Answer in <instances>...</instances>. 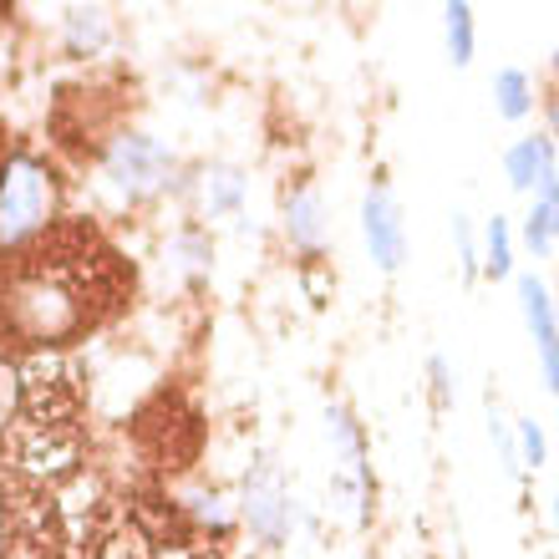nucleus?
Instances as JSON below:
<instances>
[{"instance_id": "nucleus-11", "label": "nucleus", "mask_w": 559, "mask_h": 559, "mask_svg": "<svg viewBox=\"0 0 559 559\" xmlns=\"http://www.w3.org/2000/svg\"><path fill=\"white\" fill-rule=\"evenodd\" d=\"M519 239H524V250H530L534 260L559 254V183H549L545 193H534L530 199V214H524Z\"/></svg>"}, {"instance_id": "nucleus-16", "label": "nucleus", "mask_w": 559, "mask_h": 559, "mask_svg": "<svg viewBox=\"0 0 559 559\" xmlns=\"http://www.w3.org/2000/svg\"><path fill=\"white\" fill-rule=\"evenodd\" d=\"M204 530H214V534H229L235 530V519H239V509L229 499H224L219 488H189V503H183Z\"/></svg>"}, {"instance_id": "nucleus-5", "label": "nucleus", "mask_w": 559, "mask_h": 559, "mask_svg": "<svg viewBox=\"0 0 559 559\" xmlns=\"http://www.w3.org/2000/svg\"><path fill=\"white\" fill-rule=\"evenodd\" d=\"M239 519H245V530L260 539L265 549H280L290 545L295 534V493L285 484V468H280L270 453H260L245 473V484H239Z\"/></svg>"}, {"instance_id": "nucleus-6", "label": "nucleus", "mask_w": 559, "mask_h": 559, "mask_svg": "<svg viewBox=\"0 0 559 559\" xmlns=\"http://www.w3.org/2000/svg\"><path fill=\"white\" fill-rule=\"evenodd\" d=\"M361 239H367L371 265L382 275H397L407 265V219H402L392 183H382V178H371L361 193Z\"/></svg>"}, {"instance_id": "nucleus-24", "label": "nucleus", "mask_w": 559, "mask_h": 559, "mask_svg": "<svg viewBox=\"0 0 559 559\" xmlns=\"http://www.w3.org/2000/svg\"><path fill=\"white\" fill-rule=\"evenodd\" d=\"M549 72H555V92H559V46H555V57H549Z\"/></svg>"}, {"instance_id": "nucleus-17", "label": "nucleus", "mask_w": 559, "mask_h": 559, "mask_svg": "<svg viewBox=\"0 0 559 559\" xmlns=\"http://www.w3.org/2000/svg\"><path fill=\"white\" fill-rule=\"evenodd\" d=\"M484 413H488V438H493V448H499V463L509 478H524V468H519V442H514V423L503 417L499 397H488L484 402Z\"/></svg>"}, {"instance_id": "nucleus-25", "label": "nucleus", "mask_w": 559, "mask_h": 559, "mask_svg": "<svg viewBox=\"0 0 559 559\" xmlns=\"http://www.w3.org/2000/svg\"><path fill=\"white\" fill-rule=\"evenodd\" d=\"M549 300H555V321H559V290H549Z\"/></svg>"}, {"instance_id": "nucleus-12", "label": "nucleus", "mask_w": 559, "mask_h": 559, "mask_svg": "<svg viewBox=\"0 0 559 559\" xmlns=\"http://www.w3.org/2000/svg\"><path fill=\"white\" fill-rule=\"evenodd\" d=\"M493 107L503 122H530L539 107V82L524 67H499L493 72Z\"/></svg>"}, {"instance_id": "nucleus-3", "label": "nucleus", "mask_w": 559, "mask_h": 559, "mask_svg": "<svg viewBox=\"0 0 559 559\" xmlns=\"http://www.w3.org/2000/svg\"><path fill=\"white\" fill-rule=\"evenodd\" d=\"M325 438H331V499L352 524H367L371 514V463H367V432L352 417V407L331 402L325 407Z\"/></svg>"}, {"instance_id": "nucleus-7", "label": "nucleus", "mask_w": 559, "mask_h": 559, "mask_svg": "<svg viewBox=\"0 0 559 559\" xmlns=\"http://www.w3.org/2000/svg\"><path fill=\"white\" fill-rule=\"evenodd\" d=\"M514 295H519L524 331H530V341H534L539 377H545L549 397H559V321H555V300H549L545 275H534V270H514Z\"/></svg>"}, {"instance_id": "nucleus-2", "label": "nucleus", "mask_w": 559, "mask_h": 559, "mask_svg": "<svg viewBox=\"0 0 559 559\" xmlns=\"http://www.w3.org/2000/svg\"><path fill=\"white\" fill-rule=\"evenodd\" d=\"M5 321H11L15 336L36 341H67L82 331V300L76 290H67L61 280H46V275H31V280H15L11 290H5Z\"/></svg>"}, {"instance_id": "nucleus-1", "label": "nucleus", "mask_w": 559, "mask_h": 559, "mask_svg": "<svg viewBox=\"0 0 559 559\" xmlns=\"http://www.w3.org/2000/svg\"><path fill=\"white\" fill-rule=\"evenodd\" d=\"M61 209V183L51 174V163L15 153L0 168V250H21L36 235L51 229Z\"/></svg>"}, {"instance_id": "nucleus-21", "label": "nucleus", "mask_w": 559, "mask_h": 559, "mask_svg": "<svg viewBox=\"0 0 559 559\" xmlns=\"http://www.w3.org/2000/svg\"><path fill=\"white\" fill-rule=\"evenodd\" d=\"M427 377H432V402H438V413L453 402V367H448V356H427Z\"/></svg>"}, {"instance_id": "nucleus-23", "label": "nucleus", "mask_w": 559, "mask_h": 559, "mask_svg": "<svg viewBox=\"0 0 559 559\" xmlns=\"http://www.w3.org/2000/svg\"><path fill=\"white\" fill-rule=\"evenodd\" d=\"M549 524H555V539H559V488H555V499H549Z\"/></svg>"}, {"instance_id": "nucleus-10", "label": "nucleus", "mask_w": 559, "mask_h": 559, "mask_svg": "<svg viewBox=\"0 0 559 559\" xmlns=\"http://www.w3.org/2000/svg\"><path fill=\"white\" fill-rule=\"evenodd\" d=\"M245 199H250V178L235 163H209L199 174V209H204V219H235L245 209Z\"/></svg>"}, {"instance_id": "nucleus-14", "label": "nucleus", "mask_w": 559, "mask_h": 559, "mask_svg": "<svg viewBox=\"0 0 559 559\" xmlns=\"http://www.w3.org/2000/svg\"><path fill=\"white\" fill-rule=\"evenodd\" d=\"M442 41H448V61L457 72L473 67V51H478V15H473V5H463V0L442 5Z\"/></svg>"}, {"instance_id": "nucleus-4", "label": "nucleus", "mask_w": 559, "mask_h": 559, "mask_svg": "<svg viewBox=\"0 0 559 559\" xmlns=\"http://www.w3.org/2000/svg\"><path fill=\"white\" fill-rule=\"evenodd\" d=\"M174 174H178L174 147L153 133L128 128V133H118L103 147V178L118 189V199H128V204H143V199L163 193L174 183Z\"/></svg>"}, {"instance_id": "nucleus-9", "label": "nucleus", "mask_w": 559, "mask_h": 559, "mask_svg": "<svg viewBox=\"0 0 559 559\" xmlns=\"http://www.w3.org/2000/svg\"><path fill=\"white\" fill-rule=\"evenodd\" d=\"M503 178H509V189L514 193H545L549 183H559V158L555 147H549L545 133H524L514 143L503 147Z\"/></svg>"}, {"instance_id": "nucleus-15", "label": "nucleus", "mask_w": 559, "mask_h": 559, "mask_svg": "<svg viewBox=\"0 0 559 559\" xmlns=\"http://www.w3.org/2000/svg\"><path fill=\"white\" fill-rule=\"evenodd\" d=\"M514 224L493 214L484 224V239H478V260H484V275L488 280H514Z\"/></svg>"}, {"instance_id": "nucleus-20", "label": "nucleus", "mask_w": 559, "mask_h": 559, "mask_svg": "<svg viewBox=\"0 0 559 559\" xmlns=\"http://www.w3.org/2000/svg\"><path fill=\"white\" fill-rule=\"evenodd\" d=\"M21 392H26V382H21V367L0 356V427L15 423V413H21Z\"/></svg>"}, {"instance_id": "nucleus-19", "label": "nucleus", "mask_w": 559, "mask_h": 559, "mask_svg": "<svg viewBox=\"0 0 559 559\" xmlns=\"http://www.w3.org/2000/svg\"><path fill=\"white\" fill-rule=\"evenodd\" d=\"M453 250H457V270H463V280H478L484 275V260H478V235H473V219L457 209L453 214Z\"/></svg>"}, {"instance_id": "nucleus-22", "label": "nucleus", "mask_w": 559, "mask_h": 559, "mask_svg": "<svg viewBox=\"0 0 559 559\" xmlns=\"http://www.w3.org/2000/svg\"><path fill=\"white\" fill-rule=\"evenodd\" d=\"M539 112H545V138H549V147H555V158H559V92L555 87L539 97Z\"/></svg>"}, {"instance_id": "nucleus-18", "label": "nucleus", "mask_w": 559, "mask_h": 559, "mask_svg": "<svg viewBox=\"0 0 559 559\" xmlns=\"http://www.w3.org/2000/svg\"><path fill=\"white\" fill-rule=\"evenodd\" d=\"M514 442H519V468H524V473H539L549 463V432H545V423L519 417V423H514Z\"/></svg>"}, {"instance_id": "nucleus-8", "label": "nucleus", "mask_w": 559, "mask_h": 559, "mask_svg": "<svg viewBox=\"0 0 559 559\" xmlns=\"http://www.w3.org/2000/svg\"><path fill=\"white\" fill-rule=\"evenodd\" d=\"M280 219H285V239H290L300 254H310V260L325 254V245H331V219H325V199L310 178H300L295 189H285Z\"/></svg>"}, {"instance_id": "nucleus-13", "label": "nucleus", "mask_w": 559, "mask_h": 559, "mask_svg": "<svg viewBox=\"0 0 559 559\" xmlns=\"http://www.w3.org/2000/svg\"><path fill=\"white\" fill-rule=\"evenodd\" d=\"M61 36H67L72 57H97L112 41V21H107L103 5H72V11L61 15Z\"/></svg>"}, {"instance_id": "nucleus-26", "label": "nucleus", "mask_w": 559, "mask_h": 559, "mask_svg": "<svg viewBox=\"0 0 559 559\" xmlns=\"http://www.w3.org/2000/svg\"><path fill=\"white\" fill-rule=\"evenodd\" d=\"M0 559H5V530H0Z\"/></svg>"}]
</instances>
